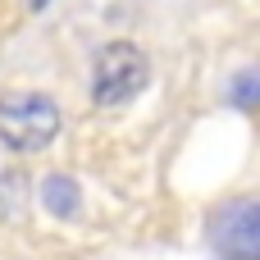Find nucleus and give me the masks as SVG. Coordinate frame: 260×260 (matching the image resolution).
<instances>
[{"instance_id":"nucleus-1","label":"nucleus","mask_w":260,"mask_h":260,"mask_svg":"<svg viewBox=\"0 0 260 260\" xmlns=\"http://www.w3.org/2000/svg\"><path fill=\"white\" fill-rule=\"evenodd\" d=\"M59 105L46 91H5L0 96V146L14 155H37L59 137Z\"/></svg>"},{"instance_id":"nucleus-2","label":"nucleus","mask_w":260,"mask_h":260,"mask_svg":"<svg viewBox=\"0 0 260 260\" xmlns=\"http://www.w3.org/2000/svg\"><path fill=\"white\" fill-rule=\"evenodd\" d=\"M151 82V59L142 46L133 41H105L91 59V101L101 110H114V105H128L146 91Z\"/></svg>"},{"instance_id":"nucleus-3","label":"nucleus","mask_w":260,"mask_h":260,"mask_svg":"<svg viewBox=\"0 0 260 260\" xmlns=\"http://www.w3.org/2000/svg\"><path fill=\"white\" fill-rule=\"evenodd\" d=\"M206 247L215 260H260V192L229 197L210 210Z\"/></svg>"},{"instance_id":"nucleus-4","label":"nucleus","mask_w":260,"mask_h":260,"mask_svg":"<svg viewBox=\"0 0 260 260\" xmlns=\"http://www.w3.org/2000/svg\"><path fill=\"white\" fill-rule=\"evenodd\" d=\"M37 201H41V210L50 215V219H78L82 215V192H78V183L69 178V174H46L41 183H37Z\"/></svg>"},{"instance_id":"nucleus-5","label":"nucleus","mask_w":260,"mask_h":260,"mask_svg":"<svg viewBox=\"0 0 260 260\" xmlns=\"http://www.w3.org/2000/svg\"><path fill=\"white\" fill-rule=\"evenodd\" d=\"M229 101L238 110H260V64L256 69H242L233 82H229Z\"/></svg>"},{"instance_id":"nucleus-6","label":"nucleus","mask_w":260,"mask_h":260,"mask_svg":"<svg viewBox=\"0 0 260 260\" xmlns=\"http://www.w3.org/2000/svg\"><path fill=\"white\" fill-rule=\"evenodd\" d=\"M46 5H50V0H32V9H46Z\"/></svg>"}]
</instances>
